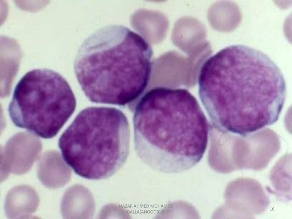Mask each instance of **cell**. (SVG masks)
<instances>
[{"instance_id": "cell-8", "label": "cell", "mask_w": 292, "mask_h": 219, "mask_svg": "<svg viewBox=\"0 0 292 219\" xmlns=\"http://www.w3.org/2000/svg\"><path fill=\"white\" fill-rule=\"evenodd\" d=\"M130 23L143 38L152 44L164 40L169 25L168 18L162 12L145 9L138 10L132 15Z\"/></svg>"}, {"instance_id": "cell-1", "label": "cell", "mask_w": 292, "mask_h": 219, "mask_svg": "<svg viewBox=\"0 0 292 219\" xmlns=\"http://www.w3.org/2000/svg\"><path fill=\"white\" fill-rule=\"evenodd\" d=\"M200 98L210 119L226 129L256 130L277 119L286 92L282 73L262 52L236 44L206 62L198 83Z\"/></svg>"}, {"instance_id": "cell-11", "label": "cell", "mask_w": 292, "mask_h": 219, "mask_svg": "<svg viewBox=\"0 0 292 219\" xmlns=\"http://www.w3.org/2000/svg\"><path fill=\"white\" fill-rule=\"evenodd\" d=\"M238 8L228 1H220L212 4L207 13V18L212 28L216 31L227 32L234 29L238 25Z\"/></svg>"}, {"instance_id": "cell-4", "label": "cell", "mask_w": 292, "mask_h": 219, "mask_svg": "<svg viewBox=\"0 0 292 219\" xmlns=\"http://www.w3.org/2000/svg\"><path fill=\"white\" fill-rule=\"evenodd\" d=\"M76 106L74 95L62 76L51 69H37L18 82L8 111L16 126L49 139L57 134Z\"/></svg>"}, {"instance_id": "cell-6", "label": "cell", "mask_w": 292, "mask_h": 219, "mask_svg": "<svg viewBox=\"0 0 292 219\" xmlns=\"http://www.w3.org/2000/svg\"><path fill=\"white\" fill-rule=\"evenodd\" d=\"M224 197L225 204L217 212L224 217L252 218L264 212L269 203L262 185L250 178H238L230 183Z\"/></svg>"}, {"instance_id": "cell-7", "label": "cell", "mask_w": 292, "mask_h": 219, "mask_svg": "<svg viewBox=\"0 0 292 219\" xmlns=\"http://www.w3.org/2000/svg\"><path fill=\"white\" fill-rule=\"evenodd\" d=\"M206 27L201 22L184 16L175 23L171 40L174 45L188 55L206 43Z\"/></svg>"}, {"instance_id": "cell-12", "label": "cell", "mask_w": 292, "mask_h": 219, "mask_svg": "<svg viewBox=\"0 0 292 219\" xmlns=\"http://www.w3.org/2000/svg\"><path fill=\"white\" fill-rule=\"evenodd\" d=\"M287 156L281 159L274 166L270 179L277 196L283 200L291 198V169L285 162Z\"/></svg>"}, {"instance_id": "cell-9", "label": "cell", "mask_w": 292, "mask_h": 219, "mask_svg": "<svg viewBox=\"0 0 292 219\" xmlns=\"http://www.w3.org/2000/svg\"><path fill=\"white\" fill-rule=\"evenodd\" d=\"M71 170L57 151L45 153L38 165L37 177L43 185L55 189L65 186L69 181Z\"/></svg>"}, {"instance_id": "cell-2", "label": "cell", "mask_w": 292, "mask_h": 219, "mask_svg": "<svg viewBox=\"0 0 292 219\" xmlns=\"http://www.w3.org/2000/svg\"><path fill=\"white\" fill-rule=\"evenodd\" d=\"M133 124L136 153L156 167L181 165L208 144L206 118L199 105L188 99L152 102L135 111Z\"/></svg>"}, {"instance_id": "cell-10", "label": "cell", "mask_w": 292, "mask_h": 219, "mask_svg": "<svg viewBox=\"0 0 292 219\" xmlns=\"http://www.w3.org/2000/svg\"><path fill=\"white\" fill-rule=\"evenodd\" d=\"M39 202L38 196L33 188L25 185L16 186L6 196L5 215L9 219L29 218L36 211Z\"/></svg>"}, {"instance_id": "cell-5", "label": "cell", "mask_w": 292, "mask_h": 219, "mask_svg": "<svg viewBox=\"0 0 292 219\" xmlns=\"http://www.w3.org/2000/svg\"><path fill=\"white\" fill-rule=\"evenodd\" d=\"M74 69L86 97L97 103L125 105L139 77L138 68L118 49L105 43L79 50Z\"/></svg>"}, {"instance_id": "cell-3", "label": "cell", "mask_w": 292, "mask_h": 219, "mask_svg": "<svg viewBox=\"0 0 292 219\" xmlns=\"http://www.w3.org/2000/svg\"><path fill=\"white\" fill-rule=\"evenodd\" d=\"M127 118L115 108L92 107L77 115L60 137L58 146L66 163L78 175L100 180L114 175L129 154Z\"/></svg>"}]
</instances>
